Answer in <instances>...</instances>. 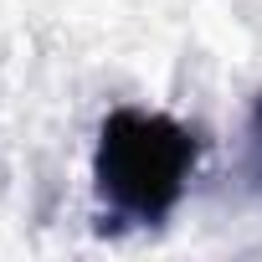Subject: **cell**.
Returning a JSON list of instances; mask_svg holds the SVG:
<instances>
[{"instance_id":"obj_1","label":"cell","mask_w":262,"mask_h":262,"mask_svg":"<svg viewBox=\"0 0 262 262\" xmlns=\"http://www.w3.org/2000/svg\"><path fill=\"white\" fill-rule=\"evenodd\" d=\"M195 170V139L170 118L149 108H118L98 128L93 149V185L123 221H165Z\"/></svg>"},{"instance_id":"obj_2","label":"cell","mask_w":262,"mask_h":262,"mask_svg":"<svg viewBox=\"0 0 262 262\" xmlns=\"http://www.w3.org/2000/svg\"><path fill=\"white\" fill-rule=\"evenodd\" d=\"M252 134H257V149H262V98H257V108H252Z\"/></svg>"}]
</instances>
